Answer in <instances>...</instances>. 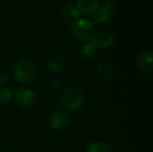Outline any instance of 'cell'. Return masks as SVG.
Here are the masks:
<instances>
[{
	"instance_id": "3",
	"label": "cell",
	"mask_w": 153,
	"mask_h": 152,
	"mask_svg": "<svg viewBox=\"0 0 153 152\" xmlns=\"http://www.w3.org/2000/svg\"><path fill=\"white\" fill-rule=\"evenodd\" d=\"M84 102L83 92L78 88H70L66 90L62 96V104L70 110H78Z\"/></svg>"
},
{
	"instance_id": "14",
	"label": "cell",
	"mask_w": 153,
	"mask_h": 152,
	"mask_svg": "<svg viewBox=\"0 0 153 152\" xmlns=\"http://www.w3.org/2000/svg\"><path fill=\"white\" fill-rule=\"evenodd\" d=\"M96 54V47L91 45L90 42L86 43L82 47V56L85 59H91Z\"/></svg>"
},
{
	"instance_id": "6",
	"label": "cell",
	"mask_w": 153,
	"mask_h": 152,
	"mask_svg": "<svg viewBox=\"0 0 153 152\" xmlns=\"http://www.w3.org/2000/svg\"><path fill=\"white\" fill-rule=\"evenodd\" d=\"M69 121H70V118H69L68 114L63 110H58L53 113L52 116H50L49 125L53 130L58 131V130L65 129L68 125Z\"/></svg>"
},
{
	"instance_id": "7",
	"label": "cell",
	"mask_w": 153,
	"mask_h": 152,
	"mask_svg": "<svg viewBox=\"0 0 153 152\" xmlns=\"http://www.w3.org/2000/svg\"><path fill=\"white\" fill-rule=\"evenodd\" d=\"M152 51H143L137 57V66L142 73H150L153 67Z\"/></svg>"
},
{
	"instance_id": "11",
	"label": "cell",
	"mask_w": 153,
	"mask_h": 152,
	"mask_svg": "<svg viewBox=\"0 0 153 152\" xmlns=\"http://www.w3.org/2000/svg\"><path fill=\"white\" fill-rule=\"evenodd\" d=\"M65 65L64 57L60 54H53L48 61V69L51 73L60 72Z\"/></svg>"
},
{
	"instance_id": "13",
	"label": "cell",
	"mask_w": 153,
	"mask_h": 152,
	"mask_svg": "<svg viewBox=\"0 0 153 152\" xmlns=\"http://www.w3.org/2000/svg\"><path fill=\"white\" fill-rule=\"evenodd\" d=\"M85 152H113L111 148L104 142H95L88 145Z\"/></svg>"
},
{
	"instance_id": "4",
	"label": "cell",
	"mask_w": 153,
	"mask_h": 152,
	"mask_svg": "<svg viewBox=\"0 0 153 152\" xmlns=\"http://www.w3.org/2000/svg\"><path fill=\"white\" fill-rule=\"evenodd\" d=\"M89 39L91 45L99 48H108L114 43V38L112 34L107 30H98L93 32Z\"/></svg>"
},
{
	"instance_id": "1",
	"label": "cell",
	"mask_w": 153,
	"mask_h": 152,
	"mask_svg": "<svg viewBox=\"0 0 153 152\" xmlns=\"http://www.w3.org/2000/svg\"><path fill=\"white\" fill-rule=\"evenodd\" d=\"M37 73L38 68L35 62L29 58L21 60L14 67V77L21 83H30L33 82Z\"/></svg>"
},
{
	"instance_id": "9",
	"label": "cell",
	"mask_w": 153,
	"mask_h": 152,
	"mask_svg": "<svg viewBox=\"0 0 153 152\" xmlns=\"http://www.w3.org/2000/svg\"><path fill=\"white\" fill-rule=\"evenodd\" d=\"M16 99L22 106L30 108L35 101V95L32 90L26 88H21L16 91Z\"/></svg>"
},
{
	"instance_id": "10",
	"label": "cell",
	"mask_w": 153,
	"mask_h": 152,
	"mask_svg": "<svg viewBox=\"0 0 153 152\" xmlns=\"http://www.w3.org/2000/svg\"><path fill=\"white\" fill-rule=\"evenodd\" d=\"M98 7V0H77L76 2V8L82 13H93Z\"/></svg>"
},
{
	"instance_id": "15",
	"label": "cell",
	"mask_w": 153,
	"mask_h": 152,
	"mask_svg": "<svg viewBox=\"0 0 153 152\" xmlns=\"http://www.w3.org/2000/svg\"><path fill=\"white\" fill-rule=\"evenodd\" d=\"M12 97V91L8 89H0V105L6 104Z\"/></svg>"
},
{
	"instance_id": "16",
	"label": "cell",
	"mask_w": 153,
	"mask_h": 152,
	"mask_svg": "<svg viewBox=\"0 0 153 152\" xmlns=\"http://www.w3.org/2000/svg\"><path fill=\"white\" fill-rule=\"evenodd\" d=\"M10 76L7 73L5 72H1L0 73V85H3L4 83H6L9 80Z\"/></svg>"
},
{
	"instance_id": "5",
	"label": "cell",
	"mask_w": 153,
	"mask_h": 152,
	"mask_svg": "<svg viewBox=\"0 0 153 152\" xmlns=\"http://www.w3.org/2000/svg\"><path fill=\"white\" fill-rule=\"evenodd\" d=\"M114 8L115 3L112 0H107L101 6H99L98 9L93 13L94 22L98 24H101L108 21L111 15V12Z\"/></svg>"
},
{
	"instance_id": "12",
	"label": "cell",
	"mask_w": 153,
	"mask_h": 152,
	"mask_svg": "<svg viewBox=\"0 0 153 152\" xmlns=\"http://www.w3.org/2000/svg\"><path fill=\"white\" fill-rule=\"evenodd\" d=\"M98 74L101 79L106 81H110L114 76V68L113 65L108 62H102L99 65Z\"/></svg>"
},
{
	"instance_id": "17",
	"label": "cell",
	"mask_w": 153,
	"mask_h": 152,
	"mask_svg": "<svg viewBox=\"0 0 153 152\" xmlns=\"http://www.w3.org/2000/svg\"><path fill=\"white\" fill-rule=\"evenodd\" d=\"M59 82L57 81V79H53L52 81V88L53 89H56V90H58L59 88Z\"/></svg>"
},
{
	"instance_id": "2",
	"label": "cell",
	"mask_w": 153,
	"mask_h": 152,
	"mask_svg": "<svg viewBox=\"0 0 153 152\" xmlns=\"http://www.w3.org/2000/svg\"><path fill=\"white\" fill-rule=\"evenodd\" d=\"M70 32L78 40L89 39L94 32L93 23L87 19H78L71 23Z\"/></svg>"
},
{
	"instance_id": "8",
	"label": "cell",
	"mask_w": 153,
	"mask_h": 152,
	"mask_svg": "<svg viewBox=\"0 0 153 152\" xmlns=\"http://www.w3.org/2000/svg\"><path fill=\"white\" fill-rule=\"evenodd\" d=\"M59 14H60V17L65 22H68L71 23L74 22V21L80 19V17H81V13L78 11L76 6H74L72 4H65L61 8Z\"/></svg>"
}]
</instances>
